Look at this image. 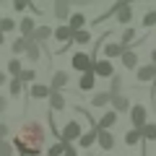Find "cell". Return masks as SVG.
I'll return each mask as SVG.
<instances>
[{"label": "cell", "instance_id": "cell-1", "mask_svg": "<svg viewBox=\"0 0 156 156\" xmlns=\"http://www.w3.org/2000/svg\"><path fill=\"white\" fill-rule=\"evenodd\" d=\"M57 135H60V143H73V140H78V138H81V122L70 120Z\"/></svg>", "mask_w": 156, "mask_h": 156}, {"label": "cell", "instance_id": "cell-2", "mask_svg": "<svg viewBox=\"0 0 156 156\" xmlns=\"http://www.w3.org/2000/svg\"><path fill=\"white\" fill-rule=\"evenodd\" d=\"M146 117H148V109H146L143 104H133L130 107V122H133L135 130L146 128Z\"/></svg>", "mask_w": 156, "mask_h": 156}, {"label": "cell", "instance_id": "cell-3", "mask_svg": "<svg viewBox=\"0 0 156 156\" xmlns=\"http://www.w3.org/2000/svg\"><path fill=\"white\" fill-rule=\"evenodd\" d=\"M52 37L60 42V52H65L68 47L73 44V31L65 26V23H62V26H57V29H52Z\"/></svg>", "mask_w": 156, "mask_h": 156}, {"label": "cell", "instance_id": "cell-4", "mask_svg": "<svg viewBox=\"0 0 156 156\" xmlns=\"http://www.w3.org/2000/svg\"><path fill=\"white\" fill-rule=\"evenodd\" d=\"M70 65L76 68V70L86 73V70H91V65H94V57L86 55V52H76V55L70 57Z\"/></svg>", "mask_w": 156, "mask_h": 156}, {"label": "cell", "instance_id": "cell-5", "mask_svg": "<svg viewBox=\"0 0 156 156\" xmlns=\"http://www.w3.org/2000/svg\"><path fill=\"white\" fill-rule=\"evenodd\" d=\"M91 70H94V76H99V78H112L115 76V68H112L109 60H94Z\"/></svg>", "mask_w": 156, "mask_h": 156}, {"label": "cell", "instance_id": "cell-6", "mask_svg": "<svg viewBox=\"0 0 156 156\" xmlns=\"http://www.w3.org/2000/svg\"><path fill=\"white\" fill-rule=\"evenodd\" d=\"M115 13H117V21L120 23H128V21H133V8L125 3V0H120L115 5Z\"/></svg>", "mask_w": 156, "mask_h": 156}, {"label": "cell", "instance_id": "cell-7", "mask_svg": "<svg viewBox=\"0 0 156 156\" xmlns=\"http://www.w3.org/2000/svg\"><path fill=\"white\" fill-rule=\"evenodd\" d=\"M50 37H52V26H47V23H44V26H37V31L31 34V42H34V44H39V47H44V42Z\"/></svg>", "mask_w": 156, "mask_h": 156}, {"label": "cell", "instance_id": "cell-8", "mask_svg": "<svg viewBox=\"0 0 156 156\" xmlns=\"http://www.w3.org/2000/svg\"><path fill=\"white\" fill-rule=\"evenodd\" d=\"M109 104H112V112H117V115H120V112H130V107H133V104H130V99H128L125 94L112 96V101H109Z\"/></svg>", "mask_w": 156, "mask_h": 156}, {"label": "cell", "instance_id": "cell-9", "mask_svg": "<svg viewBox=\"0 0 156 156\" xmlns=\"http://www.w3.org/2000/svg\"><path fill=\"white\" fill-rule=\"evenodd\" d=\"M68 81H70V76H68L65 70H57L55 76H52V81H50V89L52 91H62L68 86Z\"/></svg>", "mask_w": 156, "mask_h": 156}, {"label": "cell", "instance_id": "cell-10", "mask_svg": "<svg viewBox=\"0 0 156 156\" xmlns=\"http://www.w3.org/2000/svg\"><path fill=\"white\" fill-rule=\"evenodd\" d=\"M96 143H99V148L109 151V148H115V135H112L109 130H99V133H96Z\"/></svg>", "mask_w": 156, "mask_h": 156}, {"label": "cell", "instance_id": "cell-11", "mask_svg": "<svg viewBox=\"0 0 156 156\" xmlns=\"http://www.w3.org/2000/svg\"><path fill=\"white\" fill-rule=\"evenodd\" d=\"M117 122V112H112V109H107L104 115L99 117V122H96V130H109L112 125Z\"/></svg>", "mask_w": 156, "mask_h": 156}, {"label": "cell", "instance_id": "cell-12", "mask_svg": "<svg viewBox=\"0 0 156 156\" xmlns=\"http://www.w3.org/2000/svg\"><path fill=\"white\" fill-rule=\"evenodd\" d=\"M18 31H21L23 39H31V34L37 31V18H23V21L18 23Z\"/></svg>", "mask_w": 156, "mask_h": 156}, {"label": "cell", "instance_id": "cell-13", "mask_svg": "<svg viewBox=\"0 0 156 156\" xmlns=\"http://www.w3.org/2000/svg\"><path fill=\"white\" fill-rule=\"evenodd\" d=\"M101 52H104V60H115V57H120V55H122V47H120V42H107V44H104V50H101Z\"/></svg>", "mask_w": 156, "mask_h": 156}, {"label": "cell", "instance_id": "cell-14", "mask_svg": "<svg viewBox=\"0 0 156 156\" xmlns=\"http://www.w3.org/2000/svg\"><path fill=\"white\" fill-rule=\"evenodd\" d=\"M138 81L140 83H151V81H156V68L154 65H143V68H138Z\"/></svg>", "mask_w": 156, "mask_h": 156}, {"label": "cell", "instance_id": "cell-15", "mask_svg": "<svg viewBox=\"0 0 156 156\" xmlns=\"http://www.w3.org/2000/svg\"><path fill=\"white\" fill-rule=\"evenodd\" d=\"M50 109L52 112L65 109V96H62V91H50Z\"/></svg>", "mask_w": 156, "mask_h": 156}, {"label": "cell", "instance_id": "cell-16", "mask_svg": "<svg viewBox=\"0 0 156 156\" xmlns=\"http://www.w3.org/2000/svg\"><path fill=\"white\" fill-rule=\"evenodd\" d=\"M94 81H96L94 70L81 73V81H78V91H91V89H94Z\"/></svg>", "mask_w": 156, "mask_h": 156}, {"label": "cell", "instance_id": "cell-17", "mask_svg": "<svg viewBox=\"0 0 156 156\" xmlns=\"http://www.w3.org/2000/svg\"><path fill=\"white\" fill-rule=\"evenodd\" d=\"M96 133H99V130H96V125L89 130V133H81V138H78V146H81V148H91V146L96 143Z\"/></svg>", "mask_w": 156, "mask_h": 156}, {"label": "cell", "instance_id": "cell-18", "mask_svg": "<svg viewBox=\"0 0 156 156\" xmlns=\"http://www.w3.org/2000/svg\"><path fill=\"white\" fill-rule=\"evenodd\" d=\"M55 16L60 18V21L70 18V0H57L55 3Z\"/></svg>", "mask_w": 156, "mask_h": 156}, {"label": "cell", "instance_id": "cell-19", "mask_svg": "<svg viewBox=\"0 0 156 156\" xmlns=\"http://www.w3.org/2000/svg\"><path fill=\"white\" fill-rule=\"evenodd\" d=\"M68 29H70V31H81V29H86V16H83V13H73V16L68 18Z\"/></svg>", "mask_w": 156, "mask_h": 156}, {"label": "cell", "instance_id": "cell-20", "mask_svg": "<svg viewBox=\"0 0 156 156\" xmlns=\"http://www.w3.org/2000/svg\"><path fill=\"white\" fill-rule=\"evenodd\" d=\"M50 91H52V89H50L47 83H34L29 94H31V99H50Z\"/></svg>", "mask_w": 156, "mask_h": 156}, {"label": "cell", "instance_id": "cell-21", "mask_svg": "<svg viewBox=\"0 0 156 156\" xmlns=\"http://www.w3.org/2000/svg\"><path fill=\"white\" fill-rule=\"evenodd\" d=\"M120 60H122V65L128 68V70H130V68H135V65H138V55H135L133 50H125L122 55H120Z\"/></svg>", "mask_w": 156, "mask_h": 156}, {"label": "cell", "instance_id": "cell-22", "mask_svg": "<svg viewBox=\"0 0 156 156\" xmlns=\"http://www.w3.org/2000/svg\"><path fill=\"white\" fill-rule=\"evenodd\" d=\"M23 55H26L31 62H37V60H39V55H42V47H39V44H34L31 39H29V47H26V52H23Z\"/></svg>", "mask_w": 156, "mask_h": 156}, {"label": "cell", "instance_id": "cell-23", "mask_svg": "<svg viewBox=\"0 0 156 156\" xmlns=\"http://www.w3.org/2000/svg\"><path fill=\"white\" fill-rule=\"evenodd\" d=\"M89 42H91V34H89V29L73 31V44H89Z\"/></svg>", "mask_w": 156, "mask_h": 156}, {"label": "cell", "instance_id": "cell-24", "mask_svg": "<svg viewBox=\"0 0 156 156\" xmlns=\"http://www.w3.org/2000/svg\"><path fill=\"white\" fill-rule=\"evenodd\" d=\"M140 140H143V135H140V130H128V133H125V146H138Z\"/></svg>", "mask_w": 156, "mask_h": 156}, {"label": "cell", "instance_id": "cell-25", "mask_svg": "<svg viewBox=\"0 0 156 156\" xmlns=\"http://www.w3.org/2000/svg\"><path fill=\"white\" fill-rule=\"evenodd\" d=\"M112 101V96L107 94V91H99V94H94V99H91V107H107Z\"/></svg>", "mask_w": 156, "mask_h": 156}, {"label": "cell", "instance_id": "cell-26", "mask_svg": "<svg viewBox=\"0 0 156 156\" xmlns=\"http://www.w3.org/2000/svg\"><path fill=\"white\" fill-rule=\"evenodd\" d=\"M120 91H122V78L112 76V83H109V91H107V94L109 96H120Z\"/></svg>", "mask_w": 156, "mask_h": 156}, {"label": "cell", "instance_id": "cell-27", "mask_svg": "<svg viewBox=\"0 0 156 156\" xmlns=\"http://www.w3.org/2000/svg\"><path fill=\"white\" fill-rule=\"evenodd\" d=\"M143 140H156V122H146V128H140Z\"/></svg>", "mask_w": 156, "mask_h": 156}, {"label": "cell", "instance_id": "cell-28", "mask_svg": "<svg viewBox=\"0 0 156 156\" xmlns=\"http://www.w3.org/2000/svg\"><path fill=\"white\" fill-rule=\"evenodd\" d=\"M26 47H29V39L18 37L16 42H13V44H11V50H13V55H21V52H26Z\"/></svg>", "mask_w": 156, "mask_h": 156}, {"label": "cell", "instance_id": "cell-29", "mask_svg": "<svg viewBox=\"0 0 156 156\" xmlns=\"http://www.w3.org/2000/svg\"><path fill=\"white\" fill-rule=\"evenodd\" d=\"M133 39H135V29H125V31H122V39H120V47H122V50H128V44H130V42H133Z\"/></svg>", "mask_w": 156, "mask_h": 156}, {"label": "cell", "instance_id": "cell-30", "mask_svg": "<svg viewBox=\"0 0 156 156\" xmlns=\"http://www.w3.org/2000/svg\"><path fill=\"white\" fill-rule=\"evenodd\" d=\"M23 70V65H21V60L18 57H13V60H8V73H11L13 78H18V73Z\"/></svg>", "mask_w": 156, "mask_h": 156}, {"label": "cell", "instance_id": "cell-31", "mask_svg": "<svg viewBox=\"0 0 156 156\" xmlns=\"http://www.w3.org/2000/svg\"><path fill=\"white\" fill-rule=\"evenodd\" d=\"M21 89H23V83L18 81V78H11V81H8V91H11V96H21Z\"/></svg>", "mask_w": 156, "mask_h": 156}, {"label": "cell", "instance_id": "cell-32", "mask_svg": "<svg viewBox=\"0 0 156 156\" xmlns=\"http://www.w3.org/2000/svg\"><path fill=\"white\" fill-rule=\"evenodd\" d=\"M34 78H37V70H31V68H26V70L18 73V81H21V83H31Z\"/></svg>", "mask_w": 156, "mask_h": 156}, {"label": "cell", "instance_id": "cell-33", "mask_svg": "<svg viewBox=\"0 0 156 156\" xmlns=\"http://www.w3.org/2000/svg\"><path fill=\"white\" fill-rule=\"evenodd\" d=\"M13 29H18V23L13 21V18H3V21H0V34H5V31H13Z\"/></svg>", "mask_w": 156, "mask_h": 156}, {"label": "cell", "instance_id": "cell-34", "mask_svg": "<svg viewBox=\"0 0 156 156\" xmlns=\"http://www.w3.org/2000/svg\"><path fill=\"white\" fill-rule=\"evenodd\" d=\"M16 151H13V143L11 140H0V156H13Z\"/></svg>", "mask_w": 156, "mask_h": 156}, {"label": "cell", "instance_id": "cell-35", "mask_svg": "<svg viewBox=\"0 0 156 156\" xmlns=\"http://www.w3.org/2000/svg\"><path fill=\"white\" fill-rule=\"evenodd\" d=\"M143 26H146V29L156 26V11H148V13L143 16Z\"/></svg>", "mask_w": 156, "mask_h": 156}, {"label": "cell", "instance_id": "cell-36", "mask_svg": "<svg viewBox=\"0 0 156 156\" xmlns=\"http://www.w3.org/2000/svg\"><path fill=\"white\" fill-rule=\"evenodd\" d=\"M62 148H65V143H55L47 148V156H62Z\"/></svg>", "mask_w": 156, "mask_h": 156}, {"label": "cell", "instance_id": "cell-37", "mask_svg": "<svg viewBox=\"0 0 156 156\" xmlns=\"http://www.w3.org/2000/svg\"><path fill=\"white\" fill-rule=\"evenodd\" d=\"M29 8V0H16V3H13V11L16 13H23Z\"/></svg>", "mask_w": 156, "mask_h": 156}, {"label": "cell", "instance_id": "cell-38", "mask_svg": "<svg viewBox=\"0 0 156 156\" xmlns=\"http://www.w3.org/2000/svg\"><path fill=\"white\" fill-rule=\"evenodd\" d=\"M8 133H11V128L5 122H0V140H8Z\"/></svg>", "mask_w": 156, "mask_h": 156}, {"label": "cell", "instance_id": "cell-39", "mask_svg": "<svg viewBox=\"0 0 156 156\" xmlns=\"http://www.w3.org/2000/svg\"><path fill=\"white\" fill-rule=\"evenodd\" d=\"M62 156H78V154H76V146L65 143V148H62Z\"/></svg>", "mask_w": 156, "mask_h": 156}, {"label": "cell", "instance_id": "cell-40", "mask_svg": "<svg viewBox=\"0 0 156 156\" xmlns=\"http://www.w3.org/2000/svg\"><path fill=\"white\" fill-rule=\"evenodd\" d=\"M5 107H8V101H5V96H0V115L5 112Z\"/></svg>", "mask_w": 156, "mask_h": 156}, {"label": "cell", "instance_id": "cell-41", "mask_svg": "<svg viewBox=\"0 0 156 156\" xmlns=\"http://www.w3.org/2000/svg\"><path fill=\"white\" fill-rule=\"evenodd\" d=\"M3 83H8V78H5V73L0 70V86H3Z\"/></svg>", "mask_w": 156, "mask_h": 156}, {"label": "cell", "instance_id": "cell-42", "mask_svg": "<svg viewBox=\"0 0 156 156\" xmlns=\"http://www.w3.org/2000/svg\"><path fill=\"white\" fill-rule=\"evenodd\" d=\"M151 65H154V68H156V50H154V52H151Z\"/></svg>", "mask_w": 156, "mask_h": 156}, {"label": "cell", "instance_id": "cell-43", "mask_svg": "<svg viewBox=\"0 0 156 156\" xmlns=\"http://www.w3.org/2000/svg\"><path fill=\"white\" fill-rule=\"evenodd\" d=\"M3 42H5V34H0V44H3Z\"/></svg>", "mask_w": 156, "mask_h": 156}, {"label": "cell", "instance_id": "cell-44", "mask_svg": "<svg viewBox=\"0 0 156 156\" xmlns=\"http://www.w3.org/2000/svg\"><path fill=\"white\" fill-rule=\"evenodd\" d=\"M0 21H3V16H0Z\"/></svg>", "mask_w": 156, "mask_h": 156}]
</instances>
